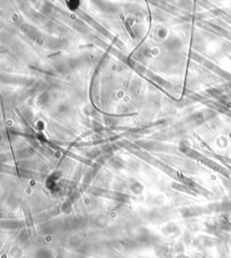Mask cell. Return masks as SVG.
Segmentation results:
<instances>
[{"label":"cell","instance_id":"1","mask_svg":"<svg viewBox=\"0 0 231 258\" xmlns=\"http://www.w3.org/2000/svg\"><path fill=\"white\" fill-rule=\"evenodd\" d=\"M119 17H120V20H121V22L123 23V24H124L125 28H126V32L128 33V35H130V37H131V38H135V37H136V35H135V34H134V32H133L132 28L130 27V25H129V24H128V22L126 21V17L124 16V14H119Z\"/></svg>","mask_w":231,"mask_h":258},{"label":"cell","instance_id":"2","mask_svg":"<svg viewBox=\"0 0 231 258\" xmlns=\"http://www.w3.org/2000/svg\"><path fill=\"white\" fill-rule=\"evenodd\" d=\"M14 110H15V112H16V115H17V116L19 117L20 121H21V122H23V124L24 125V126H25V128L27 129V131H29V132H30L31 134L35 135V130L32 128V127H31V126H30V125H28V123H27L26 121H25V120H24V117L22 116L21 114H20V112L18 111V109L15 108H14Z\"/></svg>","mask_w":231,"mask_h":258}]
</instances>
